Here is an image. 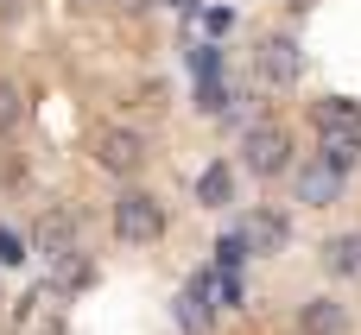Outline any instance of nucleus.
<instances>
[{"label": "nucleus", "instance_id": "nucleus-9", "mask_svg": "<svg viewBox=\"0 0 361 335\" xmlns=\"http://www.w3.org/2000/svg\"><path fill=\"white\" fill-rule=\"evenodd\" d=\"M324 266H330L336 279H355V285H361V228L330 234V241H324Z\"/></svg>", "mask_w": 361, "mask_h": 335}, {"label": "nucleus", "instance_id": "nucleus-8", "mask_svg": "<svg viewBox=\"0 0 361 335\" xmlns=\"http://www.w3.org/2000/svg\"><path fill=\"white\" fill-rule=\"evenodd\" d=\"M298 329L305 335H343L349 329V310H343L336 298H305V304H298Z\"/></svg>", "mask_w": 361, "mask_h": 335}, {"label": "nucleus", "instance_id": "nucleus-12", "mask_svg": "<svg viewBox=\"0 0 361 335\" xmlns=\"http://www.w3.org/2000/svg\"><path fill=\"white\" fill-rule=\"evenodd\" d=\"M317 158H330L336 171H355L361 165V133H324V152Z\"/></svg>", "mask_w": 361, "mask_h": 335}, {"label": "nucleus", "instance_id": "nucleus-16", "mask_svg": "<svg viewBox=\"0 0 361 335\" xmlns=\"http://www.w3.org/2000/svg\"><path fill=\"white\" fill-rule=\"evenodd\" d=\"M197 108H209V114H222V108H228V89H222V82L209 76V82L197 89Z\"/></svg>", "mask_w": 361, "mask_h": 335}, {"label": "nucleus", "instance_id": "nucleus-15", "mask_svg": "<svg viewBox=\"0 0 361 335\" xmlns=\"http://www.w3.org/2000/svg\"><path fill=\"white\" fill-rule=\"evenodd\" d=\"M241 260H247V234L235 228V234H222V247H216V266H222V272H235Z\"/></svg>", "mask_w": 361, "mask_h": 335}, {"label": "nucleus", "instance_id": "nucleus-11", "mask_svg": "<svg viewBox=\"0 0 361 335\" xmlns=\"http://www.w3.org/2000/svg\"><path fill=\"white\" fill-rule=\"evenodd\" d=\"M228 196H235V171H228V165H209V171L197 177V203H203V209H222Z\"/></svg>", "mask_w": 361, "mask_h": 335}, {"label": "nucleus", "instance_id": "nucleus-14", "mask_svg": "<svg viewBox=\"0 0 361 335\" xmlns=\"http://www.w3.org/2000/svg\"><path fill=\"white\" fill-rule=\"evenodd\" d=\"M19 114H25V101H19V89H13V82L0 76V139H6V133L19 127Z\"/></svg>", "mask_w": 361, "mask_h": 335}, {"label": "nucleus", "instance_id": "nucleus-5", "mask_svg": "<svg viewBox=\"0 0 361 335\" xmlns=\"http://www.w3.org/2000/svg\"><path fill=\"white\" fill-rule=\"evenodd\" d=\"M343 177H349V171H336L330 158H305V165H298V203H305V209H330V203L343 196Z\"/></svg>", "mask_w": 361, "mask_h": 335}, {"label": "nucleus", "instance_id": "nucleus-13", "mask_svg": "<svg viewBox=\"0 0 361 335\" xmlns=\"http://www.w3.org/2000/svg\"><path fill=\"white\" fill-rule=\"evenodd\" d=\"M70 234H76V222H70V215H51V222L38 228V247L57 260V253H70Z\"/></svg>", "mask_w": 361, "mask_h": 335}, {"label": "nucleus", "instance_id": "nucleus-7", "mask_svg": "<svg viewBox=\"0 0 361 335\" xmlns=\"http://www.w3.org/2000/svg\"><path fill=\"white\" fill-rule=\"evenodd\" d=\"M209 291H216V279H209V272H197V279L184 285V298H178V323H184L190 335H209V323H216Z\"/></svg>", "mask_w": 361, "mask_h": 335}, {"label": "nucleus", "instance_id": "nucleus-10", "mask_svg": "<svg viewBox=\"0 0 361 335\" xmlns=\"http://www.w3.org/2000/svg\"><path fill=\"white\" fill-rule=\"evenodd\" d=\"M311 120H317V133H361V101L324 95V101L311 108Z\"/></svg>", "mask_w": 361, "mask_h": 335}, {"label": "nucleus", "instance_id": "nucleus-19", "mask_svg": "<svg viewBox=\"0 0 361 335\" xmlns=\"http://www.w3.org/2000/svg\"><path fill=\"white\" fill-rule=\"evenodd\" d=\"M25 13V0H0V19H19Z\"/></svg>", "mask_w": 361, "mask_h": 335}, {"label": "nucleus", "instance_id": "nucleus-3", "mask_svg": "<svg viewBox=\"0 0 361 335\" xmlns=\"http://www.w3.org/2000/svg\"><path fill=\"white\" fill-rule=\"evenodd\" d=\"M95 165H102L108 177H133V171L146 165V133H133V127H102V133H95Z\"/></svg>", "mask_w": 361, "mask_h": 335}, {"label": "nucleus", "instance_id": "nucleus-4", "mask_svg": "<svg viewBox=\"0 0 361 335\" xmlns=\"http://www.w3.org/2000/svg\"><path fill=\"white\" fill-rule=\"evenodd\" d=\"M254 63H260V76H267L273 89H292V82L305 76V51H298V38H292V32H273V38H260Z\"/></svg>", "mask_w": 361, "mask_h": 335}, {"label": "nucleus", "instance_id": "nucleus-1", "mask_svg": "<svg viewBox=\"0 0 361 335\" xmlns=\"http://www.w3.org/2000/svg\"><path fill=\"white\" fill-rule=\"evenodd\" d=\"M114 234H121L127 247H152V241L165 234L159 196H152V190H121V196H114Z\"/></svg>", "mask_w": 361, "mask_h": 335}, {"label": "nucleus", "instance_id": "nucleus-6", "mask_svg": "<svg viewBox=\"0 0 361 335\" xmlns=\"http://www.w3.org/2000/svg\"><path fill=\"white\" fill-rule=\"evenodd\" d=\"M241 234H247V253H254V260H273V253H286L292 222H286V209H254V215L241 222Z\"/></svg>", "mask_w": 361, "mask_h": 335}, {"label": "nucleus", "instance_id": "nucleus-2", "mask_svg": "<svg viewBox=\"0 0 361 335\" xmlns=\"http://www.w3.org/2000/svg\"><path fill=\"white\" fill-rule=\"evenodd\" d=\"M241 165H247L254 177H279V171H292V133L273 127V120L247 127V139H241Z\"/></svg>", "mask_w": 361, "mask_h": 335}, {"label": "nucleus", "instance_id": "nucleus-18", "mask_svg": "<svg viewBox=\"0 0 361 335\" xmlns=\"http://www.w3.org/2000/svg\"><path fill=\"white\" fill-rule=\"evenodd\" d=\"M102 6H114V0H70V13H102Z\"/></svg>", "mask_w": 361, "mask_h": 335}, {"label": "nucleus", "instance_id": "nucleus-17", "mask_svg": "<svg viewBox=\"0 0 361 335\" xmlns=\"http://www.w3.org/2000/svg\"><path fill=\"white\" fill-rule=\"evenodd\" d=\"M19 260H25V253H19V234L0 228V266H19Z\"/></svg>", "mask_w": 361, "mask_h": 335}]
</instances>
